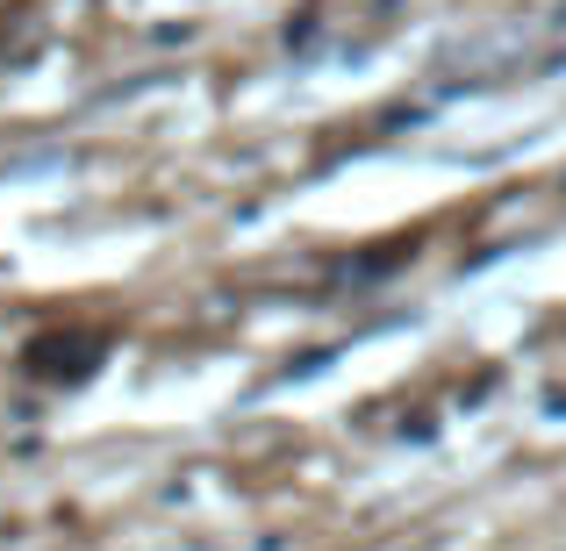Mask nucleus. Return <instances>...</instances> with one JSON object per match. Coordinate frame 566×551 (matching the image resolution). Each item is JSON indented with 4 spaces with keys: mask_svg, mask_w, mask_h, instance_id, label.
I'll list each match as a JSON object with an SVG mask.
<instances>
[{
    "mask_svg": "<svg viewBox=\"0 0 566 551\" xmlns=\"http://www.w3.org/2000/svg\"><path fill=\"white\" fill-rule=\"evenodd\" d=\"M101 351H108V337L101 330H51V337H29V351H22V372L29 380H51V386H80L86 372L101 365Z\"/></svg>",
    "mask_w": 566,
    "mask_h": 551,
    "instance_id": "obj_1",
    "label": "nucleus"
}]
</instances>
